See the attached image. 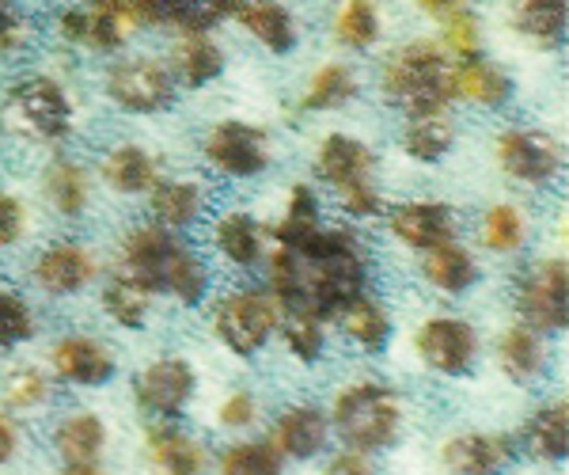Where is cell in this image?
<instances>
[{
	"label": "cell",
	"mask_w": 569,
	"mask_h": 475,
	"mask_svg": "<svg viewBox=\"0 0 569 475\" xmlns=\"http://www.w3.org/2000/svg\"><path fill=\"white\" fill-rule=\"evenodd\" d=\"M369 263H365L357 236L342 228H319L297 248H281L270 255V297L278 313H311L319 319H335L353 297L365 294Z\"/></svg>",
	"instance_id": "cell-1"
},
{
	"label": "cell",
	"mask_w": 569,
	"mask_h": 475,
	"mask_svg": "<svg viewBox=\"0 0 569 475\" xmlns=\"http://www.w3.org/2000/svg\"><path fill=\"white\" fill-rule=\"evenodd\" d=\"M118 274L141 281L149 294H168L182 305H201L209 270L190 248H182L163 225H141L122 240Z\"/></svg>",
	"instance_id": "cell-2"
},
{
	"label": "cell",
	"mask_w": 569,
	"mask_h": 475,
	"mask_svg": "<svg viewBox=\"0 0 569 475\" xmlns=\"http://www.w3.org/2000/svg\"><path fill=\"white\" fill-rule=\"evenodd\" d=\"M383 96L399 103L410 118L437 115L452 103V61L433 42H410L395 50L383 66Z\"/></svg>",
	"instance_id": "cell-3"
},
{
	"label": "cell",
	"mask_w": 569,
	"mask_h": 475,
	"mask_svg": "<svg viewBox=\"0 0 569 475\" xmlns=\"http://www.w3.org/2000/svg\"><path fill=\"white\" fill-rule=\"evenodd\" d=\"M330 426L342 434V442L350 449L380 453L395 445V437L402 434V404L383 385H353L338 392Z\"/></svg>",
	"instance_id": "cell-4"
},
{
	"label": "cell",
	"mask_w": 569,
	"mask_h": 475,
	"mask_svg": "<svg viewBox=\"0 0 569 475\" xmlns=\"http://www.w3.org/2000/svg\"><path fill=\"white\" fill-rule=\"evenodd\" d=\"M4 122L31 141H61L72 130V103L50 77H27L4 103Z\"/></svg>",
	"instance_id": "cell-5"
},
{
	"label": "cell",
	"mask_w": 569,
	"mask_h": 475,
	"mask_svg": "<svg viewBox=\"0 0 569 475\" xmlns=\"http://www.w3.org/2000/svg\"><path fill=\"white\" fill-rule=\"evenodd\" d=\"M213 331L232 354L251 358L278 331V305H273L270 294H254V289L228 294L213 308Z\"/></svg>",
	"instance_id": "cell-6"
},
{
	"label": "cell",
	"mask_w": 569,
	"mask_h": 475,
	"mask_svg": "<svg viewBox=\"0 0 569 475\" xmlns=\"http://www.w3.org/2000/svg\"><path fill=\"white\" fill-rule=\"evenodd\" d=\"M517 313L536 335L566 331L569 324V267L566 259H543L536 263L517 289Z\"/></svg>",
	"instance_id": "cell-7"
},
{
	"label": "cell",
	"mask_w": 569,
	"mask_h": 475,
	"mask_svg": "<svg viewBox=\"0 0 569 475\" xmlns=\"http://www.w3.org/2000/svg\"><path fill=\"white\" fill-rule=\"evenodd\" d=\"M141 27L130 0H91L58 16V34L66 42H84L91 50H118Z\"/></svg>",
	"instance_id": "cell-8"
},
{
	"label": "cell",
	"mask_w": 569,
	"mask_h": 475,
	"mask_svg": "<svg viewBox=\"0 0 569 475\" xmlns=\"http://www.w3.org/2000/svg\"><path fill=\"white\" fill-rule=\"evenodd\" d=\"M415 350L433 373L463 377V373L475 369V358H479V335H475V327L467 319L433 316L418 327Z\"/></svg>",
	"instance_id": "cell-9"
},
{
	"label": "cell",
	"mask_w": 569,
	"mask_h": 475,
	"mask_svg": "<svg viewBox=\"0 0 569 475\" xmlns=\"http://www.w3.org/2000/svg\"><path fill=\"white\" fill-rule=\"evenodd\" d=\"M206 160L232 179H251V176H259V171H266V164H270V141H266V133L259 126L228 118V122H217L213 130H209Z\"/></svg>",
	"instance_id": "cell-10"
},
{
	"label": "cell",
	"mask_w": 569,
	"mask_h": 475,
	"mask_svg": "<svg viewBox=\"0 0 569 475\" xmlns=\"http://www.w3.org/2000/svg\"><path fill=\"white\" fill-rule=\"evenodd\" d=\"M107 96L114 99L122 111L133 115H156L176 99V85H171V72L156 66L149 58L118 61L107 77Z\"/></svg>",
	"instance_id": "cell-11"
},
{
	"label": "cell",
	"mask_w": 569,
	"mask_h": 475,
	"mask_svg": "<svg viewBox=\"0 0 569 475\" xmlns=\"http://www.w3.org/2000/svg\"><path fill=\"white\" fill-rule=\"evenodd\" d=\"M498 164L505 176L520 179V182H550L562 171V145L555 141L550 133L539 130H505L498 137Z\"/></svg>",
	"instance_id": "cell-12"
},
{
	"label": "cell",
	"mask_w": 569,
	"mask_h": 475,
	"mask_svg": "<svg viewBox=\"0 0 569 475\" xmlns=\"http://www.w3.org/2000/svg\"><path fill=\"white\" fill-rule=\"evenodd\" d=\"M198 388V377L190 362L182 358H160L137 377V404L156 418H171L190 404Z\"/></svg>",
	"instance_id": "cell-13"
},
{
	"label": "cell",
	"mask_w": 569,
	"mask_h": 475,
	"mask_svg": "<svg viewBox=\"0 0 569 475\" xmlns=\"http://www.w3.org/2000/svg\"><path fill=\"white\" fill-rule=\"evenodd\" d=\"M456 228L460 221H456L452 206L445 202H407L391 209V232L415 251H433L440 244H452Z\"/></svg>",
	"instance_id": "cell-14"
},
{
	"label": "cell",
	"mask_w": 569,
	"mask_h": 475,
	"mask_svg": "<svg viewBox=\"0 0 569 475\" xmlns=\"http://www.w3.org/2000/svg\"><path fill=\"white\" fill-rule=\"evenodd\" d=\"M50 365L61 380L84 385V388L107 385V380L114 377V354H110V346L99 339H88V335H69V339H61L50 350Z\"/></svg>",
	"instance_id": "cell-15"
},
{
	"label": "cell",
	"mask_w": 569,
	"mask_h": 475,
	"mask_svg": "<svg viewBox=\"0 0 569 475\" xmlns=\"http://www.w3.org/2000/svg\"><path fill=\"white\" fill-rule=\"evenodd\" d=\"M34 281L53 297L80 294V289L96 281V259L80 244H53L34 263Z\"/></svg>",
	"instance_id": "cell-16"
},
{
	"label": "cell",
	"mask_w": 569,
	"mask_h": 475,
	"mask_svg": "<svg viewBox=\"0 0 569 475\" xmlns=\"http://www.w3.org/2000/svg\"><path fill=\"white\" fill-rule=\"evenodd\" d=\"M330 437V418L316 407H289L284 415L273 423L270 445L278 456H289V461H311L327 449Z\"/></svg>",
	"instance_id": "cell-17"
},
{
	"label": "cell",
	"mask_w": 569,
	"mask_h": 475,
	"mask_svg": "<svg viewBox=\"0 0 569 475\" xmlns=\"http://www.w3.org/2000/svg\"><path fill=\"white\" fill-rule=\"evenodd\" d=\"M509 461L512 445L501 434H460L440 449V464L452 475H498Z\"/></svg>",
	"instance_id": "cell-18"
},
{
	"label": "cell",
	"mask_w": 569,
	"mask_h": 475,
	"mask_svg": "<svg viewBox=\"0 0 569 475\" xmlns=\"http://www.w3.org/2000/svg\"><path fill=\"white\" fill-rule=\"evenodd\" d=\"M141 23H168L182 34L209 31L213 23L232 12L236 0H130Z\"/></svg>",
	"instance_id": "cell-19"
},
{
	"label": "cell",
	"mask_w": 569,
	"mask_h": 475,
	"mask_svg": "<svg viewBox=\"0 0 569 475\" xmlns=\"http://www.w3.org/2000/svg\"><path fill=\"white\" fill-rule=\"evenodd\" d=\"M144 449H149L152 468L160 475H201L209 464L206 449L190 434H182L171 423H156L144 434Z\"/></svg>",
	"instance_id": "cell-20"
},
{
	"label": "cell",
	"mask_w": 569,
	"mask_h": 475,
	"mask_svg": "<svg viewBox=\"0 0 569 475\" xmlns=\"http://www.w3.org/2000/svg\"><path fill=\"white\" fill-rule=\"evenodd\" d=\"M319 179L330 182L335 190H346L353 182L372 179V152L365 141H357L350 133H330L319 145V160H316Z\"/></svg>",
	"instance_id": "cell-21"
},
{
	"label": "cell",
	"mask_w": 569,
	"mask_h": 475,
	"mask_svg": "<svg viewBox=\"0 0 569 475\" xmlns=\"http://www.w3.org/2000/svg\"><path fill=\"white\" fill-rule=\"evenodd\" d=\"M236 8V20L259 39L266 50L289 53L297 46V23H292L289 8L273 4V0H240Z\"/></svg>",
	"instance_id": "cell-22"
},
{
	"label": "cell",
	"mask_w": 569,
	"mask_h": 475,
	"mask_svg": "<svg viewBox=\"0 0 569 475\" xmlns=\"http://www.w3.org/2000/svg\"><path fill=\"white\" fill-rule=\"evenodd\" d=\"M152 217L163 228H187L201 214V187L194 179H156L152 182Z\"/></svg>",
	"instance_id": "cell-23"
},
{
	"label": "cell",
	"mask_w": 569,
	"mask_h": 475,
	"mask_svg": "<svg viewBox=\"0 0 569 475\" xmlns=\"http://www.w3.org/2000/svg\"><path fill=\"white\" fill-rule=\"evenodd\" d=\"M421 255H426V263H421L426 278L433 281L437 289H445V294H463V289H471L475 281H479V263H475V255L467 251L463 244L452 240Z\"/></svg>",
	"instance_id": "cell-24"
},
{
	"label": "cell",
	"mask_w": 569,
	"mask_h": 475,
	"mask_svg": "<svg viewBox=\"0 0 569 475\" xmlns=\"http://www.w3.org/2000/svg\"><path fill=\"white\" fill-rule=\"evenodd\" d=\"M103 182L118 195H144L156 182V160L141 145H118L103 160Z\"/></svg>",
	"instance_id": "cell-25"
},
{
	"label": "cell",
	"mask_w": 569,
	"mask_h": 475,
	"mask_svg": "<svg viewBox=\"0 0 569 475\" xmlns=\"http://www.w3.org/2000/svg\"><path fill=\"white\" fill-rule=\"evenodd\" d=\"M107 445V426L99 415H69L53 431V449L66 464H96Z\"/></svg>",
	"instance_id": "cell-26"
},
{
	"label": "cell",
	"mask_w": 569,
	"mask_h": 475,
	"mask_svg": "<svg viewBox=\"0 0 569 475\" xmlns=\"http://www.w3.org/2000/svg\"><path fill=\"white\" fill-rule=\"evenodd\" d=\"M213 240L224 259H232L236 267H254L262 259V228L251 214L232 209L213 225Z\"/></svg>",
	"instance_id": "cell-27"
},
{
	"label": "cell",
	"mask_w": 569,
	"mask_h": 475,
	"mask_svg": "<svg viewBox=\"0 0 569 475\" xmlns=\"http://www.w3.org/2000/svg\"><path fill=\"white\" fill-rule=\"evenodd\" d=\"M509 77L501 69L486 66L482 58L463 61V66H452V96H463L467 103L479 107H501L509 99Z\"/></svg>",
	"instance_id": "cell-28"
},
{
	"label": "cell",
	"mask_w": 569,
	"mask_h": 475,
	"mask_svg": "<svg viewBox=\"0 0 569 475\" xmlns=\"http://www.w3.org/2000/svg\"><path fill=\"white\" fill-rule=\"evenodd\" d=\"M220 69H224V53H220V46L209 39L206 31L182 34L176 46V72L182 85L201 88V85H209V80H217Z\"/></svg>",
	"instance_id": "cell-29"
},
{
	"label": "cell",
	"mask_w": 569,
	"mask_h": 475,
	"mask_svg": "<svg viewBox=\"0 0 569 475\" xmlns=\"http://www.w3.org/2000/svg\"><path fill=\"white\" fill-rule=\"evenodd\" d=\"M338 319H342V327H346V335H350V343L353 346H361V350H383L388 346V335H391V319L388 313H383V305L376 297L369 294H361V297H353L350 305L338 313Z\"/></svg>",
	"instance_id": "cell-30"
},
{
	"label": "cell",
	"mask_w": 569,
	"mask_h": 475,
	"mask_svg": "<svg viewBox=\"0 0 569 475\" xmlns=\"http://www.w3.org/2000/svg\"><path fill=\"white\" fill-rule=\"evenodd\" d=\"M498 362H501L505 377L525 385V380L539 377V369H543V339L525 324L509 327L498 339Z\"/></svg>",
	"instance_id": "cell-31"
},
{
	"label": "cell",
	"mask_w": 569,
	"mask_h": 475,
	"mask_svg": "<svg viewBox=\"0 0 569 475\" xmlns=\"http://www.w3.org/2000/svg\"><path fill=\"white\" fill-rule=\"evenodd\" d=\"M528 449L539 461H566L569 453V404L558 399V404H547L543 410H536L528 423Z\"/></svg>",
	"instance_id": "cell-32"
},
{
	"label": "cell",
	"mask_w": 569,
	"mask_h": 475,
	"mask_svg": "<svg viewBox=\"0 0 569 475\" xmlns=\"http://www.w3.org/2000/svg\"><path fill=\"white\" fill-rule=\"evenodd\" d=\"M456 141V126L448 122L445 111L437 115H415L402 133V149H407L410 160H421V164H433L452 149Z\"/></svg>",
	"instance_id": "cell-33"
},
{
	"label": "cell",
	"mask_w": 569,
	"mask_h": 475,
	"mask_svg": "<svg viewBox=\"0 0 569 475\" xmlns=\"http://www.w3.org/2000/svg\"><path fill=\"white\" fill-rule=\"evenodd\" d=\"M46 198L58 209L61 217H80L88 209L91 187H88V171L72 160H58L46 168Z\"/></svg>",
	"instance_id": "cell-34"
},
{
	"label": "cell",
	"mask_w": 569,
	"mask_h": 475,
	"mask_svg": "<svg viewBox=\"0 0 569 475\" xmlns=\"http://www.w3.org/2000/svg\"><path fill=\"white\" fill-rule=\"evenodd\" d=\"M566 20H569L566 0H517V4H512V27L539 42L562 39Z\"/></svg>",
	"instance_id": "cell-35"
},
{
	"label": "cell",
	"mask_w": 569,
	"mask_h": 475,
	"mask_svg": "<svg viewBox=\"0 0 569 475\" xmlns=\"http://www.w3.org/2000/svg\"><path fill=\"white\" fill-rule=\"evenodd\" d=\"M149 300H152L149 289H144L141 281L126 278V274L110 278L107 289H103L107 316L114 319L118 327H130V331H141V327H144V319H149V308H152Z\"/></svg>",
	"instance_id": "cell-36"
},
{
	"label": "cell",
	"mask_w": 569,
	"mask_h": 475,
	"mask_svg": "<svg viewBox=\"0 0 569 475\" xmlns=\"http://www.w3.org/2000/svg\"><path fill=\"white\" fill-rule=\"evenodd\" d=\"M316 232H319V198L308 182H297V187L289 190V209H284V217L273 225V236H278L281 248H297V244H305L308 236H316Z\"/></svg>",
	"instance_id": "cell-37"
},
{
	"label": "cell",
	"mask_w": 569,
	"mask_h": 475,
	"mask_svg": "<svg viewBox=\"0 0 569 475\" xmlns=\"http://www.w3.org/2000/svg\"><path fill=\"white\" fill-rule=\"evenodd\" d=\"M357 96V77L350 66H323L305 91V111H335Z\"/></svg>",
	"instance_id": "cell-38"
},
{
	"label": "cell",
	"mask_w": 569,
	"mask_h": 475,
	"mask_svg": "<svg viewBox=\"0 0 569 475\" xmlns=\"http://www.w3.org/2000/svg\"><path fill=\"white\" fill-rule=\"evenodd\" d=\"M335 31L338 42H346L350 50H369L380 39V8H376V0H346L335 20Z\"/></svg>",
	"instance_id": "cell-39"
},
{
	"label": "cell",
	"mask_w": 569,
	"mask_h": 475,
	"mask_svg": "<svg viewBox=\"0 0 569 475\" xmlns=\"http://www.w3.org/2000/svg\"><path fill=\"white\" fill-rule=\"evenodd\" d=\"M525 232H528V225H525V217H520V209L517 206H490L486 209V217H482V244L490 251H498V255H509V251H517L520 244H525Z\"/></svg>",
	"instance_id": "cell-40"
},
{
	"label": "cell",
	"mask_w": 569,
	"mask_h": 475,
	"mask_svg": "<svg viewBox=\"0 0 569 475\" xmlns=\"http://www.w3.org/2000/svg\"><path fill=\"white\" fill-rule=\"evenodd\" d=\"M278 324H281V335H284V346L297 354L300 362H316L323 354V319L311 316V313H278Z\"/></svg>",
	"instance_id": "cell-41"
},
{
	"label": "cell",
	"mask_w": 569,
	"mask_h": 475,
	"mask_svg": "<svg viewBox=\"0 0 569 475\" xmlns=\"http://www.w3.org/2000/svg\"><path fill=\"white\" fill-rule=\"evenodd\" d=\"M220 475H281V456L270 442H240L220 456Z\"/></svg>",
	"instance_id": "cell-42"
},
{
	"label": "cell",
	"mask_w": 569,
	"mask_h": 475,
	"mask_svg": "<svg viewBox=\"0 0 569 475\" xmlns=\"http://www.w3.org/2000/svg\"><path fill=\"white\" fill-rule=\"evenodd\" d=\"M445 46L460 61H475V58H479V53H482L479 16L467 12V8H452V12L445 16Z\"/></svg>",
	"instance_id": "cell-43"
},
{
	"label": "cell",
	"mask_w": 569,
	"mask_h": 475,
	"mask_svg": "<svg viewBox=\"0 0 569 475\" xmlns=\"http://www.w3.org/2000/svg\"><path fill=\"white\" fill-rule=\"evenodd\" d=\"M31 335H34V316L27 308V300L0 289V350H12V346L27 343Z\"/></svg>",
	"instance_id": "cell-44"
},
{
	"label": "cell",
	"mask_w": 569,
	"mask_h": 475,
	"mask_svg": "<svg viewBox=\"0 0 569 475\" xmlns=\"http://www.w3.org/2000/svg\"><path fill=\"white\" fill-rule=\"evenodd\" d=\"M46 396H50V385L39 369H20L8 377L4 385V404L16 407V410H31V407H42Z\"/></svg>",
	"instance_id": "cell-45"
},
{
	"label": "cell",
	"mask_w": 569,
	"mask_h": 475,
	"mask_svg": "<svg viewBox=\"0 0 569 475\" xmlns=\"http://www.w3.org/2000/svg\"><path fill=\"white\" fill-rule=\"evenodd\" d=\"M27 232V209L16 195H0V248L20 244Z\"/></svg>",
	"instance_id": "cell-46"
},
{
	"label": "cell",
	"mask_w": 569,
	"mask_h": 475,
	"mask_svg": "<svg viewBox=\"0 0 569 475\" xmlns=\"http://www.w3.org/2000/svg\"><path fill=\"white\" fill-rule=\"evenodd\" d=\"M254 418H259V404H254L247 392H232L217 410V423L224 426V431H243V426H251Z\"/></svg>",
	"instance_id": "cell-47"
},
{
	"label": "cell",
	"mask_w": 569,
	"mask_h": 475,
	"mask_svg": "<svg viewBox=\"0 0 569 475\" xmlns=\"http://www.w3.org/2000/svg\"><path fill=\"white\" fill-rule=\"evenodd\" d=\"M338 195H342V206H346V214H350V217H372V214H380V195H376L372 179L353 182V187L338 190Z\"/></svg>",
	"instance_id": "cell-48"
},
{
	"label": "cell",
	"mask_w": 569,
	"mask_h": 475,
	"mask_svg": "<svg viewBox=\"0 0 569 475\" xmlns=\"http://www.w3.org/2000/svg\"><path fill=\"white\" fill-rule=\"evenodd\" d=\"M323 475H376L372 453H361V449L338 453L335 461L327 464V472H323Z\"/></svg>",
	"instance_id": "cell-49"
},
{
	"label": "cell",
	"mask_w": 569,
	"mask_h": 475,
	"mask_svg": "<svg viewBox=\"0 0 569 475\" xmlns=\"http://www.w3.org/2000/svg\"><path fill=\"white\" fill-rule=\"evenodd\" d=\"M23 42V20L8 4H0V53L16 50Z\"/></svg>",
	"instance_id": "cell-50"
},
{
	"label": "cell",
	"mask_w": 569,
	"mask_h": 475,
	"mask_svg": "<svg viewBox=\"0 0 569 475\" xmlns=\"http://www.w3.org/2000/svg\"><path fill=\"white\" fill-rule=\"evenodd\" d=\"M20 449V426L12 423V418L0 410V464H8Z\"/></svg>",
	"instance_id": "cell-51"
},
{
	"label": "cell",
	"mask_w": 569,
	"mask_h": 475,
	"mask_svg": "<svg viewBox=\"0 0 569 475\" xmlns=\"http://www.w3.org/2000/svg\"><path fill=\"white\" fill-rule=\"evenodd\" d=\"M415 4L429 16H448L452 8H463V0H415Z\"/></svg>",
	"instance_id": "cell-52"
},
{
	"label": "cell",
	"mask_w": 569,
	"mask_h": 475,
	"mask_svg": "<svg viewBox=\"0 0 569 475\" xmlns=\"http://www.w3.org/2000/svg\"><path fill=\"white\" fill-rule=\"evenodd\" d=\"M61 475H107V472L96 468V464H66V472Z\"/></svg>",
	"instance_id": "cell-53"
}]
</instances>
